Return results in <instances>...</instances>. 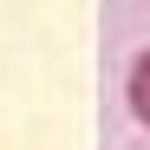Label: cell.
I'll return each instance as SVG.
<instances>
[{
  "label": "cell",
  "mask_w": 150,
  "mask_h": 150,
  "mask_svg": "<svg viewBox=\"0 0 150 150\" xmlns=\"http://www.w3.org/2000/svg\"><path fill=\"white\" fill-rule=\"evenodd\" d=\"M124 105H131V117L150 131V46L131 59V72H124Z\"/></svg>",
  "instance_id": "obj_1"
}]
</instances>
